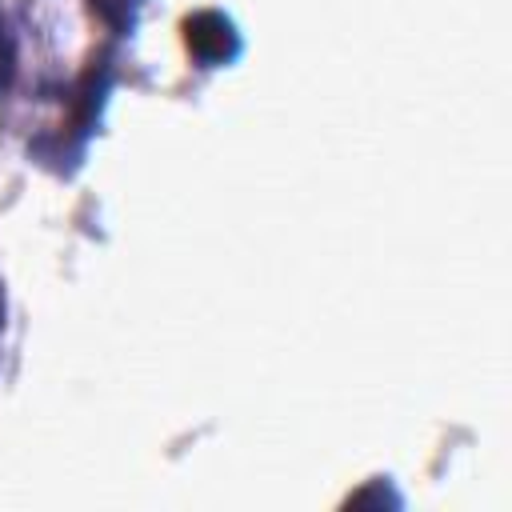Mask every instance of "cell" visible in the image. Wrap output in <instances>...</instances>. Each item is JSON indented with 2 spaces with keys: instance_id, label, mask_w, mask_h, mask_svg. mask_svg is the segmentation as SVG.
<instances>
[{
  "instance_id": "cell-3",
  "label": "cell",
  "mask_w": 512,
  "mask_h": 512,
  "mask_svg": "<svg viewBox=\"0 0 512 512\" xmlns=\"http://www.w3.org/2000/svg\"><path fill=\"white\" fill-rule=\"evenodd\" d=\"M96 8H100L108 20H124V8H128V0H96Z\"/></svg>"
},
{
  "instance_id": "cell-1",
  "label": "cell",
  "mask_w": 512,
  "mask_h": 512,
  "mask_svg": "<svg viewBox=\"0 0 512 512\" xmlns=\"http://www.w3.org/2000/svg\"><path fill=\"white\" fill-rule=\"evenodd\" d=\"M184 36H188V48L204 60V64H224L240 52V36L232 28L228 16L220 12H196L184 20Z\"/></svg>"
},
{
  "instance_id": "cell-4",
  "label": "cell",
  "mask_w": 512,
  "mask_h": 512,
  "mask_svg": "<svg viewBox=\"0 0 512 512\" xmlns=\"http://www.w3.org/2000/svg\"><path fill=\"white\" fill-rule=\"evenodd\" d=\"M0 328H4V304H0Z\"/></svg>"
},
{
  "instance_id": "cell-2",
  "label": "cell",
  "mask_w": 512,
  "mask_h": 512,
  "mask_svg": "<svg viewBox=\"0 0 512 512\" xmlns=\"http://www.w3.org/2000/svg\"><path fill=\"white\" fill-rule=\"evenodd\" d=\"M8 76H12V44H8L4 24H0V88L8 84Z\"/></svg>"
}]
</instances>
